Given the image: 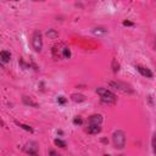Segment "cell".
Wrapping results in <instances>:
<instances>
[{"label": "cell", "instance_id": "1", "mask_svg": "<svg viewBox=\"0 0 156 156\" xmlns=\"http://www.w3.org/2000/svg\"><path fill=\"white\" fill-rule=\"evenodd\" d=\"M95 91L100 95L101 101L105 102V104H115V102L117 101V96H116L111 90H108L107 88L99 87V88H96Z\"/></svg>", "mask_w": 156, "mask_h": 156}, {"label": "cell", "instance_id": "2", "mask_svg": "<svg viewBox=\"0 0 156 156\" xmlns=\"http://www.w3.org/2000/svg\"><path fill=\"white\" fill-rule=\"evenodd\" d=\"M108 85L123 94H133V91H134L129 84H127L124 82H119V80H111V82H108Z\"/></svg>", "mask_w": 156, "mask_h": 156}, {"label": "cell", "instance_id": "3", "mask_svg": "<svg viewBox=\"0 0 156 156\" xmlns=\"http://www.w3.org/2000/svg\"><path fill=\"white\" fill-rule=\"evenodd\" d=\"M112 143L116 149H123L126 146V134L123 130H115L112 134Z\"/></svg>", "mask_w": 156, "mask_h": 156}, {"label": "cell", "instance_id": "4", "mask_svg": "<svg viewBox=\"0 0 156 156\" xmlns=\"http://www.w3.org/2000/svg\"><path fill=\"white\" fill-rule=\"evenodd\" d=\"M30 43H32V48L34 49V51L39 52L41 50V48H43V37H41V33L39 30H35L33 33Z\"/></svg>", "mask_w": 156, "mask_h": 156}, {"label": "cell", "instance_id": "5", "mask_svg": "<svg viewBox=\"0 0 156 156\" xmlns=\"http://www.w3.org/2000/svg\"><path fill=\"white\" fill-rule=\"evenodd\" d=\"M24 151L32 156H38V144L35 141H29L24 146Z\"/></svg>", "mask_w": 156, "mask_h": 156}, {"label": "cell", "instance_id": "6", "mask_svg": "<svg viewBox=\"0 0 156 156\" xmlns=\"http://www.w3.org/2000/svg\"><path fill=\"white\" fill-rule=\"evenodd\" d=\"M102 123V116L100 113L91 115L88 118V126H100Z\"/></svg>", "mask_w": 156, "mask_h": 156}, {"label": "cell", "instance_id": "7", "mask_svg": "<svg viewBox=\"0 0 156 156\" xmlns=\"http://www.w3.org/2000/svg\"><path fill=\"white\" fill-rule=\"evenodd\" d=\"M135 68H136V71H138L141 76H144V77H146V78H152V77H154V73H152L147 67H144V66H141V65H135Z\"/></svg>", "mask_w": 156, "mask_h": 156}, {"label": "cell", "instance_id": "8", "mask_svg": "<svg viewBox=\"0 0 156 156\" xmlns=\"http://www.w3.org/2000/svg\"><path fill=\"white\" fill-rule=\"evenodd\" d=\"M10 60H11V54H10L7 50L0 51V62L6 63V62H9Z\"/></svg>", "mask_w": 156, "mask_h": 156}, {"label": "cell", "instance_id": "9", "mask_svg": "<svg viewBox=\"0 0 156 156\" xmlns=\"http://www.w3.org/2000/svg\"><path fill=\"white\" fill-rule=\"evenodd\" d=\"M71 99H72V101H74V102H83V101H85V96H84L83 94H79V93L72 94V95H71Z\"/></svg>", "mask_w": 156, "mask_h": 156}, {"label": "cell", "instance_id": "10", "mask_svg": "<svg viewBox=\"0 0 156 156\" xmlns=\"http://www.w3.org/2000/svg\"><path fill=\"white\" fill-rule=\"evenodd\" d=\"M22 101H23L24 105H28V106H32V107H38V104L34 100H32V98H29V96H23Z\"/></svg>", "mask_w": 156, "mask_h": 156}, {"label": "cell", "instance_id": "11", "mask_svg": "<svg viewBox=\"0 0 156 156\" xmlns=\"http://www.w3.org/2000/svg\"><path fill=\"white\" fill-rule=\"evenodd\" d=\"M87 130L89 134H98L101 132V127L100 126H88Z\"/></svg>", "mask_w": 156, "mask_h": 156}, {"label": "cell", "instance_id": "12", "mask_svg": "<svg viewBox=\"0 0 156 156\" xmlns=\"http://www.w3.org/2000/svg\"><path fill=\"white\" fill-rule=\"evenodd\" d=\"M46 35L49 38H51V39H56L58 37V33L55 29H49V30H46Z\"/></svg>", "mask_w": 156, "mask_h": 156}, {"label": "cell", "instance_id": "13", "mask_svg": "<svg viewBox=\"0 0 156 156\" xmlns=\"http://www.w3.org/2000/svg\"><path fill=\"white\" fill-rule=\"evenodd\" d=\"M112 69H113V72H118L119 71V63L117 62L116 58L112 60Z\"/></svg>", "mask_w": 156, "mask_h": 156}, {"label": "cell", "instance_id": "14", "mask_svg": "<svg viewBox=\"0 0 156 156\" xmlns=\"http://www.w3.org/2000/svg\"><path fill=\"white\" fill-rule=\"evenodd\" d=\"M62 55H63V57H65V58H68V57L71 56V51H69V49L65 46V48L62 49Z\"/></svg>", "mask_w": 156, "mask_h": 156}, {"label": "cell", "instance_id": "15", "mask_svg": "<svg viewBox=\"0 0 156 156\" xmlns=\"http://www.w3.org/2000/svg\"><path fill=\"white\" fill-rule=\"evenodd\" d=\"M54 143H55V145H57L60 147H66V143L63 140H61V139H55Z\"/></svg>", "mask_w": 156, "mask_h": 156}, {"label": "cell", "instance_id": "16", "mask_svg": "<svg viewBox=\"0 0 156 156\" xmlns=\"http://www.w3.org/2000/svg\"><path fill=\"white\" fill-rule=\"evenodd\" d=\"M16 123H17V124H18L20 127H22L23 129H26V130H28V132H33V129H32V128H30L29 126H26V124H22V123H18V122H16Z\"/></svg>", "mask_w": 156, "mask_h": 156}, {"label": "cell", "instance_id": "17", "mask_svg": "<svg viewBox=\"0 0 156 156\" xmlns=\"http://www.w3.org/2000/svg\"><path fill=\"white\" fill-rule=\"evenodd\" d=\"M95 34H100V33H106V30L104 29V28H94V30H93Z\"/></svg>", "mask_w": 156, "mask_h": 156}, {"label": "cell", "instance_id": "18", "mask_svg": "<svg viewBox=\"0 0 156 156\" xmlns=\"http://www.w3.org/2000/svg\"><path fill=\"white\" fill-rule=\"evenodd\" d=\"M66 101H67V99H66L65 96H58V98H57V102H58V104H62V105H63V104H66Z\"/></svg>", "mask_w": 156, "mask_h": 156}, {"label": "cell", "instance_id": "19", "mask_svg": "<svg viewBox=\"0 0 156 156\" xmlns=\"http://www.w3.org/2000/svg\"><path fill=\"white\" fill-rule=\"evenodd\" d=\"M73 123H74V124H82V123H83V119H82L80 117H74Z\"/></svg>", "mask_w": 156, "mask_h": 156}, {"label": "cell", "instance_id": "20", "mask_svg": "<svg viewBox=\"0 0 156 156\" xmlns=\"http://www.w3.org/2000/svg\"><path fill=\"white\" fill-rule=\"evenodd\" d=\"M49 156H61V155L57 151H55V150L51 149V150H49Z\"/></svg>", "mask_w": 156, "mask_h": 156}, {"label": "cell", "instance_id": "21", "mask_svg": "<svg viewBox=\"0 0 156 156\" xmlns=\"http://www.w3.org/2000/svg\"><path fill=\"white\" fill-rule=\"evenodd\" d=\"M151 145H152V150H154V152H155V151H156V150H155V147H156V146H155V134L152 135V141H151Z\"/></svg>", "mask_w": 156, "mask_h": 156}, {"label": "cell", "instance_id": "22", "mask_svg": "<svg viewBox=\"0 0 156 156\" xmlns=\"http://www.w3.org/2000/svg\"><path fill=\"white\" fill-rule=\"evenodd\" d=\"M123 24L124 26H133V23L130 21H123Z\"/></svg>", "mask_w": 156, "mask_h": 156}, {"label": "cell", "instance_id": "23", "mask_svg": "<svg viewBox=\"0 0 156 156\" xmlns=\"http://www.w3.org/2000/svg\"><path fill=\"white\" fill-rule=\"evenodd\" d=\"M105 156H110V155H105Z\"/></svg>", "mask_w": 156, "mask_h": 156}, {"label": "cell", "instance_id": "24", "mask_svg": "<svg viewBox=\"0 0 156 156\" xmlns=\"http://www.w3.org/2000/svg\"><path fill=\"white\" fill-rule=\"evenodd\" d=\"M118 156H123V155H118Z\"/></svg>", "mask_w": 156, "mask_h": 156}, {"label": "cell", "instance_id": "25", "mask_svg": "<svg viewBox=\"0 0 156 156\" xmlns=\"http://www.w3.org/2000/svg\"><path fill=\"white\" fill-rule=\"evenodd\" d=\"M0 66H1V62H0Z\"/></svg>", "mask_w": 156, "mask_h": 156}]
</instances>
